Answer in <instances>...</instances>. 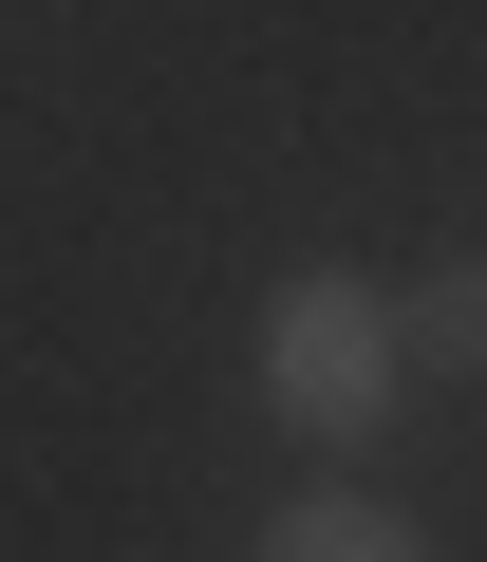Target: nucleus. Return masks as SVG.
<instances>
[{
  "label": "nucleus",
  "instance_id": "nucleus-1",
  "mask_svg": "<svg viewBox=\"0 0 487 562\" xmlns=\"http://www.w3.org/2000/svg\"><path fill=\"white\" fill-rule=\"evenodd\" d=\"M244 394H263L301 450H356V431H394V281H356V262H301V281H263Z\"/></svg>",
  "mask_w": 487,
  "mask_h": 562
},
{
  "label": "nucleus",
  "instance_id": "nucleus-2",
  "mask_svg": "<svg viewBox=\"0 0 487 562\" xmlns=\"http://www.w3.org/2000/svg\"><path fill=\"white\" fill-rule=\"evenodd\" d=\"M244 562H431V525H412L394 487H301V506H263Z\"/></svg>",
  "mask_w": 487,
  "mask_h": 562
},
{
  "label": "nucleus",
  "instance_id": "nucleus-3",
  "mask_svg": "<svg viewBox=\"0 0 487 562\" xmlns=\"http://www.w3.org/2000/svg\"><path fill=\"white\" fill-rule=\"evenodd\" d=\"M394 375H487V262H412L394 281Z\"/></svg>",
  "mask_w": 487,
  "mask_h": 562
}]
</instances>
